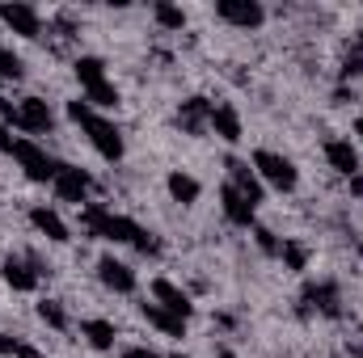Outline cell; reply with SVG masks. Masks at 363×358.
Listing matches in <instances>:
<instances>
[{
  "mask_svg": "<svg viewBox=\"0 0 363 358\" xmlns=\"http://www.w3.org/2000/svg\"><path fill=\"white\" fill-rule=\"evenodd\" d=\"M68 118L81 122V127L89 131V144L97 148V156H106V161H123V135H118V127H114L110 118L93 114V105L85 101V97L68 101Z\"/></svg>",
  "mask_w": 363,
  "mask_h": 358,
  "instance_id": "1",
  "label": "cell"
},
{
  "mask_svg": "<svg viewBox=\"0 0 363 358\" xmlns=\"http://www.w3.org/2000/svg\"><path fill=\"white\" fill-rule=\"evenodd\" d=\"M13 156H17V165L26 169L30 181H55V173H60V161L47 156V148L34 144V139H17L13 144Z\"/></svg>",
  "mask_w": 363,
  "mask_h": 358,
  "instance_id": "2",
  "label": "cell"
},
{
  "mask_svg": "<svg viewBox=\"0 0 363 358\" xmlns=\"http://www.w3.org/2000/svg\"><path fill=\"white\" fill-rule=\"evenodd\" d=\"M254 169L262 173V181H271L274 190H296V181H300L296 165H291L287 156L271 152V148H258V152H254Z\"/></svg>",
  "mask_w": 363,
  "mask_h": 358,
  "instance_id": "3",
  "label": "cell"
},
{
  "mask_svg": "<svg viewBox=\"0 0 363 358\" xmlns=\"http://www.w3.org/2000/svg\"><path fill=\"white\" fill-rule=\"evenodd\" d=\"M216 13L237 30H258L267 21V8L258 0H216Z\"/></svg>",
  "mask_w": 363,
  "mask_h": 358,
  "instance_id": "4",
  "label": "cell"
},
{
  "mask_svg": "<svg viewBox=\"0 0 363 358\" xmlns=\"http://www.w3.org/2000/svg\"><path fill=\"white\" fill-rule=\"evenodd\" d=\"M51 185H55V194H60L64 202H77V207H81V202H89V185L93 181H89V173L77 169V165H60V173H55Z\"/></svg>",
  "mask_w": 363,
  "mask_h": 358,
  "instance_id": "5",
  "label": "cell"
},
{
  "mask_svg": "<svg viewBox=\"0 0 363 358\" xmlns=\"http://www.w3.org/2000/svg\"><path fill=\"white\" fill-rule=\"evenodd\" d=\"M17 127L30 131V135H47V131L55 127V114H51V105H47L43 97H26V101L17 105Z\"/></svg>",
  "mask_w": 363,
  "mask_h": 358,
  "instance_id": "6",
  "label": "cell"
},
{
  "mask_svg": "<svg viewBox=\"0 0 363 358\" xmlns=\"http://www.w3.org/2000/svg\"><path fill=\"white\" fill-rule=\"evenodd\" d=\"M0 21H4L13 34H21V38H38V34H43V17H38V8H30V4H0Z\"/></svg>",
  "mask_w": 363,
  "mask_h": 358,
  "instance_id": "7",
  "label": "cell"
},
{
  "mask_svg": "<svg viewBox=\"0 0 363 358\" xmlns=\"http://www.w3.org/2000/svg\"><path fill=\"white\" fill-rule=\"evenodd\" d=\"M220 202H224L228 224H237V228H250V224H254V211H258V207H254V202L233 185V181H224V185H220Z\"/></svg>",
  "mask_w": 363,
  "mask_h": 358,
  "instance_id": "8",
  "label": "cell"
},
{
  "mask_svg": "<svg viewBox=\"0 0 363 358\" xmlns=\"http://www.w3.org/2000/svg\"><path fill=\"white\" fill-rule=\"evenodd\" d=\"M152 304H161V308H169V312H174V316H182V321H186V316L194 312V304H190V295L182 291L178 282H169V278H157V282H152Z\"/></svg>",
  "mask_w": 363,
  "mask_h": 358,
  "instance_id": "9",
  "label": "cell"
},
{
  "mask_svg": "<svg viewBox=\"0 0 363 358\" xmlns=\"http://www.w3.org/2000/svg\"><path fill=\"white\" fill-rule=\"evenodd\" d=\"M97 278H101L110 291H118V295H131V291H135V270L123 266V262H114V258H101V262H97Z\"/></svg>",
  "mask_w": 363,
  "mask_h": 358,
  "instance_id": "10",
  "label": "cell"
},
{
  "mask_svg": "<svg viewBox=\"0 0 363 358\" xmlns=\"http://www.w3.org/2000/svg\"><path fill=\"white\" fill-rule=\"evenodd\" d=\"M325 161H330V169H338L342 178H355V173H359V152H355L351 139H330V144H325Z\"/></svg>",
  "mask_w": 363,
  "mask_h": 358,
  "instance_id": "11",
  "label": "cell"
},
{
  "mask_svg": "<svg viewBox=\"0 0 363 358\" xmlns=\"http://www.w3.org/2000/svg\"><path fill=\"white\" fill-rule=\"evenodd\" d=\"M207 118H211V105H207V97H186L178 110V122L182 131H190V135H203L207 131Z\"/></svg>",
  "mask_w": 363,
  "mask_h": 358,
  "instance_id": "12",
  "label": "cell"
},
{
  "mask_svg": "<svg viewBox=\"0 0 363 358\" xmlns=\"http://www.w3.org/2000/svg\"><path fill=\"white\" fill-rule=\"evenodd\" d=\"M140 312H144V321H148L152 329H161L165 337H186V321L174 316L169 308H161V304H140Z\"/></svg>",
  "mask_w": 363,
  "mask_h": 358,
  "instance_id": "13",
  "label": "cell"
},
{
  "mask_svg": "<svg viewBox=\"0 0 363 358\" xmlns=\"http://www.w3.org/2000/svg\"><path fill=\"white\" fill-rule=\"evenodd\" d=\"M207 127L224 139V144H237L241 139V114L233 110V105H211V118H207Z\"/></svg>",
  "mask_w": 363,
  "mask_h": 358,
  "instance_id": "14",
  "label": "cell"
},
{
  "mask_svg": "<svg viewBox=\"0 0 363 358\" xmlns=\"http://www.w3.org/2000/svg\"><path fill=\"white\" fill-rule=\"evenodd\" d=\"M304 304H308V308H321L325 316H338V312H342L334 282H308V287H304Z\"/></svg>",
  "mask_w": 363,
  "mask_h": 358,
  "instance_id": "15",
  "label": "cell"
},
{
  "mask_svg": "<svg viewBox=\"0 0 363 358\" xmlns=\"http://www.w3.org/2000/svg\"><path fill=\"white\" fill-rule=\"evenodd\" d=\"M0 274H4V282H9L13 291H34V287H38V270L30 266V262H21V258H4Z\"/></svg>",
  "mask_w": 363,
  "mask_h": 358,
  "instance_id": "16",
  "label": "cell"
},
{
  "mask_svg": "<svg viewBox=\"0 0 363 358\" xmlns=\"http://www.w3.org/2000/svg\"><path fill=\"white\" fill-rule=\"evenodd\" d=\"M30 224H34L47 241H55V245H64V241H68V224H64L51 207H34V211H30Z\"/></svg>",
  "mask_w": 363,
  "mask_h": 358,
  "instance_id": "17",
  "label": "cell"
},
{
  "mask_svg": "<svg viewBox=\"0 0 363 358\" xmlns=\"http://www.w3.org/2000/svg\"><path fill=\"white\" fill-rule=\"evenodd\" d=\"M228 178H233V185H237V190H241L254 207L262 202V181H258V173H254L245 161H228Z\"/></svg>",
  "mask_w": 363,
  "mask_h": 358,
  "instance_id": "18",
  "label": "cell"
},
{
  "mask_svg": "<svg viewBox=\"0 0 363 358\" xmlns=\"http://www.w3.org/2000/svg\"><path fill=\"white\" fill-rule=\"evenodd\" d=\"M140 232H144V228H140L135 219H127V215H114V211H110L101 241H114V245H135V236H140Z\"/></svg>",
  "mask_w": 363,
  "mask_h": 358,
  "instance_id": "19",
  "label": "cell"
},
{
  "mask_svg": "<svg viewBox=\"0 0 363 358\" xmlns=\"http://www.w3.org/2000/svg\"><path fill=\"white\" fill-rule=\"evenodd\" d=\"M81 333H85V342H89L93 350H110V346H114V337H118V333H114V325H110V321H101V316L85 321V325H81Z\"/></svg>",
  "mask_w": 363,
  "mask_h": 358,
  "instance_id": "20",
  "label": "cell"
},
{
  "mask_svg": "<svg viewBox=\"0 0 363 358\" xmlns=\"http://www.w3.org/2000/svg\"><path fill=\"white\" fill-rule=\"evenodd\" d=\"M165 185H169V194H174V202H182V207H190V202H199V194H203V190H199V181L190 178V173H169V181H165Z\"/></svg>",
  "mask_w": 363,
  "mask_h": 358,
  "instance_id": "21",
  "label": "cell"
},
{
  "mask_svg": "<svg viewBox=\"0 0 363 358\" xmlns=\"http://www.w3.org/2000/svg\"><path fill=\"white\" fill-rule=\"evenodd\" d=\"M72 72H77V81H81L85 89H93V85H101V81H106V64H101L97 55H81V59L72 64Z\"/></svg>",
  "mask_w": 363,
  "mask_h": 358,
  "instance_id": "22",
  "label": "cell"
},
{
  "mask_svg": "<svg viewBox=\"0 0 363 358\" xmlns=\"http://www.w3.org/2000/svg\"><path fill=\"white\" fill-rule=\"evenodd\" d=\"M152 17H157V25H161V30H182V25H186V8L169 4V0L152 4Z\"/></svg>",
  "mask_w": 363,
  "mask_h": 358,
  "instance_id": "23",
  "label": "cell"
},
{
  "mask_svg": "<svg viewBox=\"0 0 363 358\" xmlns=\"http://www.w3.org/2000/svg\"><path fill=\"white\" fill-rule=\"evenodd\" d=\"M85 101H89V105H97V110H118V89H114L110 81H101V85L85 89Z\"/></svg>",
  "mask_w": 363,
  "mask_h": 358,
  "instance_id": "24",
  "label": "cell"
},
{
  "mask_svg": "<svg viewBox=\"0 0 363 358\" xmlns=\"http://www.w3.org/2000/svg\"><path fill=\"white\" fill-rule=\"evenodd\" d=\"M279 258H283V266H287V270H304V266H308V249H304V245H296V241H283Z\"/></svg>",
  "mask_w": 363,
  "mask_h": 358,
  "instance_id": "25",
  "label": "cell"
},
{
  "mask_svg": "<svg viewBox=\"0 0 363 358\" xmlns=\"http://www.w3.org/2000/svg\"><path fill=\"white\" fill-rule=\"evenodd\" d=\"M38 316H43L51 329H68V312L60 308V299H43V304H38Z\"/></svg>",
  "mask_w": 363,
  "mask_h": 358,
  "instance_id": "26",
  "label": "cell"
},
{
  "mask_svg": "<svg viewBox=\"0 0 363 358\" xmlns=\"http://www.w3.org/2000/svg\"><path fill=\"white\" fill-rule=\"evenodd\" d=\"M21 72H26V64L9 47H0V81H21Z\"/></svg>",
  "mask_w": 363,
  "mask_h": 358,
  "instance_id": "27",
  "label": "cell"
},
{
  "mask_svg": "<svg viewBox=\"0 0 363 358\" xmlns=\"http://www.w3.org/2000/svg\"><path fill=\"white\" fill-rule=\"evenodd\" d=\"M254 241H258V249H262V253H271V258H279V249H283L271 228H254Z\"/></svg>",
  "mask_w": 363,
  "mask_h": 358,
  "instance_id": "28",
  "label": "cell"
},
{
  "mask_svg": "<svg viewBox=\"0 0 363 358\" xmlns=\"http://www.w3.org/2000/svg\"><path fill=\"white\" fill-rule=\"evenodd\" d=\"M342 76H363V51H351L342 59Z\"/></svg>",
  "mask_w": 363,
  "mask_h": 358,
  "instance_id": "29",
  "label": "cell"
},
{
  "mask_svg": "<svg viewBox=\"0 0 363 358\" xmlns=\"http://www.w3.org/2000/svg\"><path fill=\"white\" fill-rule=\"evenodd\" d=\"M135 249H140V253H161V241H157L152 232H140V236H135Z\"/></svg>",
  "mask_w": 363,
  "mask_h": 358,
  "instance_id": "30",
  "label": "cell"
},
{
  "mask_svg": "<svg viewBox=\"0 0 363 358\" xmlns=\"http://www.w3.org/2000/svg\"><path fill=\"white\" fill-rule=\"evenodd\" d=\"M0 122H4V127H17V110H13V101H4V97H0Z\"/></svg>",
  "mask_w": 363,
  "mask_h": 358,
  "instance_id": "31",
  "label": "cell"
},
{
  "mask_svg": "<svg viewBox=\"0 0 363 358\" xmlns=\"http://www.w3.org/2000/svg\"><path fill=\"white\" fill-rule=\"evenodd\" d=\"M17 350H21V342L9 337V333H0V354H17Z\"/></svg>",
  "mask_w": 363,
  "mask_h": 358,
  "instance_id": "32",
  "label": "cell"
},
{
  "mask_svg": "<svg viewBox=\"0 0 363 358\" xmlns=\"http://www.w3.org/2000/svg\"><path fill=\"white\" fill-rule=\"evenodd\" d=\"M13 144H17V139H13V135H9V127L0 122V152H9V156H13Z\"/></svg>",
  "mask_w": 363,
  "mask_h": 358,
  "instance_id": "33",
  "label": "cell"
},
{
  "mask_svg": "<svg viewBox=\"0 0 363 358\" xmlns=\"http://www.w3.org/2000/svg\"><path fill=\"white\" fill-rule=\"evenodd\" d=\"M123 358H157V354H152L148 346H127V350H123Z\"/></svg>",
  "mask_w": 363,
  "mask_h": 358,
  "instance_id": "34",
  "label": "cell"
},
{
  "mask_svg": "<svg viewBox=\"0 0 363 358\" xmlns=\"http://www.w3.org/2000/svg\"><path fill=\"white\" fill-rule=\"evenodd\" d=\"M17 358H43V350H34V346H26V342H21V350H17Z\"/></svg>",
  "mask_w": 363,
  "mask_h": 358,
  "instance_id": "35",
  "label": "cell"
},
{
  "mask_svg": "<svg viewBox=\"0 0 363 358\" xmlns=\"http://www.w3.org/2000/svg\"><path fill=\"white\" fill-rule=\"evenodd\" d=\"M351 190H355V194L363 198V173H355V178H351Z\"/></svg>",
  "mask_w": 363,
  "mask_h": 358,
  "instance_id": "36",
  "label": "cell"
},
{
  "mask_svg": "<svg viewBox=\"0 0 363 358\" xmlns=\"http://www.w3.org/2000/svg\"><path fill=\"white\" fill-rule=\"evenodd\" d=\"M216 358H237L233 350H216Z\"/></svg>",
  "mask_w": 363,
  "mask_h": 358,
  "instance_id": "37",
  "label": "cell"
},
{
  "mask_svg": "<svg viewBox=\"0 0 363 358\" xmlns=\"http://www.w3.org/2000/svg\"><path fill=\"white\" fill-rule=\"evenodd\" d=\"M355 135H359V139H363V118H359V122H355Z\"/></svg>",
  "mask_w": 363,
  "mask_h": 358,
  "instance_id": "38",
  "label": "cell"
},
{
  "mask_svg": "<svg viewBox=\"0 0 363 358\" xmlns=\"http://www.w3.org/2000/svg\"><path fill=\"white\" fill-rule=\"evenodd\" d=\"M169 358H186V354H169Z\"/></svg>",
  "mask_w": 363,
  "mask_h": 358,
  "instance_id": "39",
  "label": "cell"
}]
</instances>
